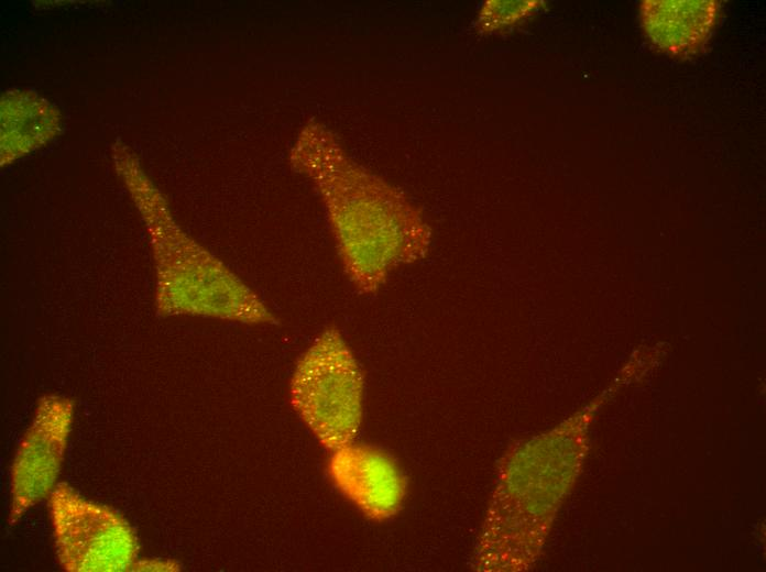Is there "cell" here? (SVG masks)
I'll use <instances>...</instances> for the list:
<instances>
[{
	"label": "cell",
	"instance_id": "obj_1",
	"mask_svg": "<svg viewBox=\"0 0 766 572\" xmlns=\"http://www.w3.org/2000/svg\"><path fill=\"white\" fill-rule=\"evenodd\" d=\"M288 164L318 193L342 271L359 294L375 295L396 270L428 256L433 229L422 209L354 161L324 122L300 128Z\"/></svg>",
	"mask_w": 766,
	"mask_h": 572
},
{
	"label": "cell",
	"instance_id": "obj_2",
	"mask_svg": "<svg viewBox=\"0 0 766 572\" xmlns=\"http://www.w3.org/2000/svg\"><path fill=\"white\" fill-rule=\"evenodd\" d=\"M586 418L578 414L501 458L470 554L471 570L516 572L534 563L577 475Z\"/></svg>",
	"mask_w": 766,
	"mask_h": 572
},
{
	"label": "cell",
	"instance_id": "obj_3",
	"mask_svg": "<svg viewBox=\"0 0 766 572\" xmlns=\"http://www.w3.org/2000/svg\"><path fill=\"white\" fill-rule=\"evenodd\" d=\"M147 223L155 262L156 312L249 326L278 324L260 295L175 222L163 197L139 173H123Z\"/></svg>",
	"mask_w": 766,
	"mask_h": 572
},
{
	"label": "cell",
	"instance_id": "obj_4",
	"mask_svg": "<svg viewBox=\"0 0 766 572\" xmlns=\"http://www.w3.org/2000/svg\"><path fill=\"white\" fill-rule=\"evenodd\" d=\"M362 367L338 328H325L299 356L288 386L289 403L326 449L354 441L363 418Z\"/></svg>",
	"mask_w": 766,
	"mask_h": 572
},
{
	"label": "cell",
	"instance_id": "obj_5",
	"mask_svg": "<svg viewBox=\"0 0 766 572\" xmlns=\"http://www.w3.org/2000/svg\"><path fill=\"white\" fill-rule=\"evenodd\" d=\"M56 558L68 572H124L139 559L130 522L108 505L58 482L47 498Z\"/></svg>",
	"mask_w": 766,
	"mask_h": 572
},
{
	"label": "cell",
	"instance_id": "obj_6",
	"mask_svg": "<svg viewBox=\"0 0 766 572\" xmlns=\"http://www.w3.org/2000/svg\"><path fill=\"white\" fill-rule=\"evenodd\" d=\"M75 402L50 394L36 404L10 468L8 524L17 522L58 484L73 429Z\"/></svg>",
	"mask_w": 766,
	"mask_h": 572
},
{
	"label": "cell",
	"instance_id": "obj_7",
	"mask_svg": "<svg viewBox=\"0 0 766 572\" xmlns=\"http://www.w3.org/2000/svg\"><path fill=\"white\" fill-rule=\"evenodd\" d=\"M328 472L337 490L366 518L383 522L402 508L407 482L382 450L351 442L332 451Z\"/></svg>",
	"mask_w": 766,
	"mask_h": 572
},
{
	"label": "cell",
	"instance_id": "obj_8",
	"mask_svg": "<svg viewBox=\"0 0 766 572\" xmlns=\"http://www.w3.org/2000/svg\"><path fill=\"white\" fill-rule=\"evenodd\" d=\"M720 8L716 0H644L639 4V21L654 47L682 59L705 46Z\"/></svg>",
	"mask_w": 766,
	"mask_h": 572
},
{
	"label": "cell",
	"instance_id": "obj_9",
	"mask_svg": "<svg viewBox=\"0 0 766 572\" xmlns=\"http://www.w3.org/2000/svg\"><path fill=\"white\" fill-rule=\"evenodd\" d=\"M545 6L543 0H486L478 11L475 31L482 36L503 33L525 22Z\"/></svg>",
	"mask_w": 766,
	"mask_h": 572
},
{
	"label": "cell",
	"instance_id": "obj_10",
	"mask_svg": "<svg viewBox=\"0 0 766 572\" xmlns=\"http://www.w3.org/2000/svg\"><path fill=\"white\" fill-rule=\"evenodd\" d=\"M134 571H177L179 565L176 561L169 559H145L136 560L132 566Z\"/></svg>",
	"mask_w": 766,
	"mask_h": 572
}]
</instances>
